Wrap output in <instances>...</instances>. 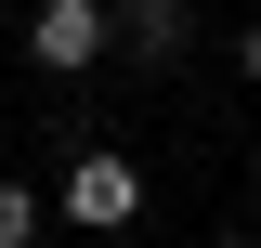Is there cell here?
Wrapping results in <instances>:
<instances>
[{
  "label": "cell",
  "instance_id": "6da1fadb",
  "mask_svg": "<svg viewBox=\"0 0 261 248\" xmlns=\"http://www.w3.org/2000/svg\"><path fill=\"white\" fill-rule=\"evenodd\" d=\"M105 53H118V13H105V0H39L27 13V65L39 79H92Z\"/></svg>",
  "mask_w": 261,
  "mask_h": 248
},
{
  "label": "cell",
  "instance_id": "5b68a950",
  "mask_svg": "<svg viewBox=\"0 0 261 248\" xmlns=\"http://www.w3.org/2000/svg\"><path fill=\"white\" fill-rule=\"evenodd\" d=\"M235 65H248V79H261V13H248V27H235Z\"/></svg>",
  "mask_w": 261,
  "mask_h": 248
},
{
  "label": "cell",
  "instance_id": "3957f363",
  "mask_svg": "<svg viewBox=\"0 0 261 248\" xmlns=\"http://www.w3.org/2000/svg\"><path fill=\"white\" fill-rule=\"evenodd\" d=\"M105 13H118L130 65H183V39H196V13H183V0H105Z\"/></svg>",
  "mask_w": 261,
  "mask_h": 248
},
{
  "label": "cell",
  "instance_id": "277c9868",
  "mask_svg": "<svg viewBox=\"0 0 261 248\" xmlns=\"http://www.w3.org/2000/svg\"><path fill=\"white\" fill-rule=\"evenodd\" d=\"M39 222H53V196L39 183H0V248H39Z\"/></svg>",
  "mask_w": 261,
  "mask_h": 248
},
{
  "label": "cell",
  "instance_id": "7a4b0ae2",
  "mask_svg": "<svg viewBox=\"0 0 261 248\" xmlns=\"http://www.w3.org/2000/svg\"><path fill=\"white\" fill-rule=\"evenodd\" d=\"M65 222H105V235H130V222H144V170H130L118 144H79V170H65Z\"/></svg>",
  "mask_w": 261,
  "mask_h": 248
}]
</instances>
